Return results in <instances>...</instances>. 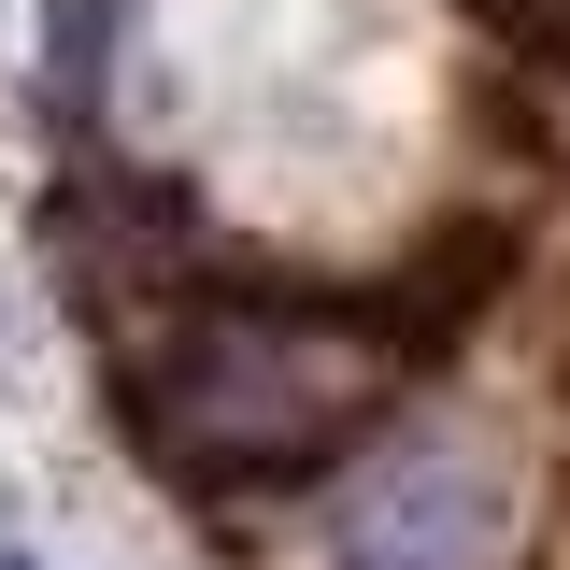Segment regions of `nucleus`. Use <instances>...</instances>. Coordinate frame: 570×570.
<instances>
[{
  "label": "nucleus",
  "mask_w": 570,
  "mask_h": 570,
  "mask_svg": "<svg viewBox=\"0 0 570 570\" xmlns=\"http://www.w3.org/2000/svg\"><path fill=\"white\" fill-rule=\"evenodd\" d=\"M385 385H400V328H371V314H328V299H200L157 343V371H142V428L200 485H272V471L343 456L356 428L385 414Z\"/></svg>",
  "instance_id": "nucleus-1"
},
{
  "label": "nucleus",
  "mask_w": 570,
  "mask_h": 570,
  "mask_svg": "<svg viewBox=\"0 0 570 570\" xmlns=\"http://www.w3.org/2000/svg\"><path fill=\"white\" fill-rule=\"evenodd\" d=\"M343 570H499V471L456 442L385 456L343 499Z\"/></svg>",
  "instance_id": "nucleus-2"
},
{
  "label": "nucleus",
  "mask_w": 570,
  "mask_h": 570,
  "mask_svg": "<svg viewBox=\"0 0 570 570\" xmlns=\"http://www.w3.org/2000/svg\"><path fill=\"white\" fill-rule=\"evenodd\" d=\"M0 570H29V557H0Z\"/></svg>",
  "instance_id": "nucleus-3"
}]
</instances>
